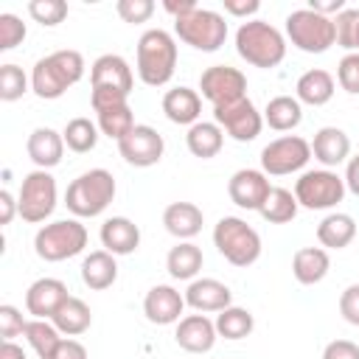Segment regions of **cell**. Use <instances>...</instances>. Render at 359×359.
Here are the masks:
<instances>
[{"instance_id":"6da1fadb","label":"cell","mask_w":359,"mask_h":359,"mask_svg":"<svg viewBox=\"0 0 359 359\" xmlns=\"http://www.w3.org/2000/svg\"><path fill=\"white\" fill-rule=\"evenodd\" d=\"M84 76V56L79 50H53L31 67V90L42 101H56L62 98L73 84H79Z\"/></svg>"},{"instance_id":"7a4b0ae2","label":"cell","mask_w":359,"mask_h":359,"mask_svg":"<svg viewBox=\"0 0 359 359\" xmlns=\"http://www.w3.org/2000/svg\"><path fill=\"white\" fill-rule=\"evenodd\" d=\"M135 67L143 84L163 87L177 70V39L163 28H149L137 39Z\"/></svg>"},{"instance_id":"3957f363","label":"cell","mask_w":359,"mask_h":359,"mask_svg":"<svg viewBox=\"0 0 359 359\" xmlns=\"http://www.w3.org/2000/svg\"><path fill=\"white\" fill-rule=\"evenodd\" d=\"M236 53L252 67L272 70L286 59V36L264 20H247L236 31Z\"/></svg>"},{"instance_id":"277c9868","label":"cell","mask_w":359,"mask_h":359,"mask_svg":"<svg viewBox=\"0 0 359 359\" xmlns=\"http://www.w3.org/2000/svg\"><path fill=\"white\" fill-rule=\"evenodd\" d=\"M115 191H118L115 177L107 168H90L67 185L65 205L76 219H93V216H101L112 205Z\"/></svg>"},{"instance_id":"5b68a950","label":"cell","mask_w":359,"mask_h":359,"mask_svg":"<svg viewBox=\"0 0 359 359\" xmlns=\"http://www.w3.org/2000/svg\"><path fill=\"white\" fill-rule=\"evenodd\" d=\"M213 247L233 266H252L261 258V236L238 216H222L213 227Z\"/></svg>"},{"instance_id":"8992f818","label":"cell","mask_w":359,"mask_h":359,"mask_svg":"<svg viewBox=\"0 0 359 359\" xmlns=\"http://www.w3.org/2000/svg\"><path fill=\"white\" fill-rule=\"evenodd\" d=\"M87 238H90L87 227L79 219H56L36 230L34 252L48 264H59V261H67V258L84 252Z\"/></svg>"},{"instance_id":"52a82bcc","label":"cell","mask_w":359,"mask_h":359,"mask_svg":"<svg viewBox=\"0 0 359 359\" xmlns=\"http://www.w3.org/2000/svg\"><path fill=\"white\" fill-rule=\"evenodd\" d=\"M174 34H177L180 42L191 45L194 50L213 53L227 39V20H224V14L199 6L196 11L174 20Z\"/></svg>"},{"instance_id":"ba28073f","label":"cell","mask_w":359,"mask_h":359,"mask_svg":"<svg viewBox=\"0 0 359 359\" xmlns=\"http://www.w3.org/2000/svg\"><path fill=\"white\" fill-rule=\"evenodd\" d=\"M286 39L303 53H325L337 45L334 17H323L311 8H294L286 17Z\"/></svg>"},{"instance_id":"9c48e42d","label":"cell","mask_w":359,"mask_h":359,"mask_svg":"<svg viewBox=\"0 0 359 359\" xmlns=\"http://www.w3.org/2000/svg\"><path fill=\"white\" fill-rule=\"evenodd\" d=\"M345 194V180L334 168H309L294 180V199L306 210H331Z\"/></svg>"},{"instance_id":"30bf717a","label":"cell","mask_w":359,"mask_h":359,"mask_svg":"<svg viewBox=\"0 0 359 359\" xmlns=\"http://www.w3.org/2000/svg\"><path fill=\"white\" fill-rule=\"evenodd\" d=\"M56 199H59V191H56V180H53L50 171L34 168L22 177V185H20V194H17L22 222L39 224V222L50 219V213L56 210Z\"/></svg>"},{"instance_id":"8fae6325","label":"cell","mask_w":359,"mask_h":359,"mask_svg":"<svg viewBox=\"0 0 359 359\" xmlns=\"http://www.w3.org/2000/svg\"><path fill=\"white\" fill-rule=\"evenodd\" d=\"M311 160V143L300 135H283L261 149V171L266 177H286L306 168Z\"/></svg>"},{"instance_id":"7c38bea8","label":"cell","mask_w":359,"mask_h":359,"mask_svg":"<svg viewBox=\"0 0 359 359\" xmlns=\"http://www.w3.org/2000/svg\"><path fill=\"white\" fill-rule=\"evenodd\" d=\"M199 90L202 98H208L213 107H224L238 98H247V76L230 65H210L199 76Z\"/></svg>"},{"instance_id":"4fadbf2b","label":"cell","mask_w":359,"mask_h":359,"mask_svg":"<svg viewBox=\"0 0 359 359\" xmlns=\"http://www.w3.org/2000/svg\"><path fill=\"white\" fill-rule=\"evenodd\" d=\"M213 121L222 126L224 135H230L238 143H250L264 129V112L255 109L250 98H238L224 107H213Z\"/></svg>"},{"instance_id":"5bb4252c","label":"cell","mask_w":359,"mask_h":359,"mask_svg":"<svg viewBox=\"0 0 359 359\" xmlns=\"http://www.w3.org/2000/svg\"><path fill=\"white\" fill-rule=\"evenodd\" d=\"M163 151H165V140L149 123H137L123 140H118V154L129 165H135V168H151V165H157L163 160Z\"/></svg>"},{"instance_id":"9a60e30c","label":"cell","mask_w":359,"mask_h":359,"mask_svg":"<svg viewBox=\"0 0 359 359\" xmlns=\"http://www.w3.org/2000/svg\"><path fill=\"white\" fill-rule=\"evenodd\" d=\"M269 191H272L269 177L261 168H238L227 180V196L241 210H261Z\"/></svg>"},{"instance_id":"2e32d148","label":"cell","mask_w":359,"mask_h":359,"mask_svg":"<svg viewBox=\"0 0 359 359\" xmlns=\"http://www.w3.org/2000/svg\"><path fill=\"white\" fill-rule=\"evenodd\" d=\"M185 294L168 283H157L146 292L143 297V314L149 323L154 325H174L182 320V311H185Z\"/></svg>"},{"instance_id":"e0dca14e","label":"cell","mask_w":359,"mask_h":359,"mask_svg":"<svg viewBox=\"0 0 359 359\" xmlns=\"http://www.w3.org/2000/svg\"><path fill=\"white\" fill-rule=\"evenodd\" d=\"M135 76L132 67L123 56L118 53H104L93 62L90 67V90H118V93H132Z\"/></svg>"},{"instance_id":"ac0fdd59","label":"cell","mask_w":359,"mask_h":359,"mask_svg":"<svg viewBox=\"0 0 359 359\" xmlns=\"http://www.w3.org/2000/svg\"><path fill=\"white\" fill-rule=\"evenodd\" d=\"M67 286L59 278H39L28 286L25 292V311L34 320H50L56 314V309L67 300Z\"/></svg>"},{"instance_id":"d6986e66","label":"cell","mask_w":359,"mask_h":359,"mask_svg":"<svg viewBox=\"0 0 359 359\" xmlns=\"http://www.w3.org/2000/svg\"><path fill=\"white\" fill-rule=\"evenodd\" d=\"M185 303L199 314H210V311L219 314L227 306H233V292L227 283L216 278H196L185 289Z\"/></svg>"},{"instance_id":"ffe728a7","label":"cell","mask_w":359,"mask_h":359,"mask_svg":"<svg viewBox=\"0 0 359 359\" xmlns=\"http://www.w3.org/2000/svg\"><path fill=\"white\" fill-rule=\"evenodd\" d=\"M174 339L182 351L188 353H208L219 334H216V323L205 314H185L180 323H177V331H174Z\"/></svg>"},{"instance_id":"44dd1931","label":"cell","mask_w":359,"mask_h":359,"mask_svg":"<svg viewBox=\"0 0 359 359\" xmlns=\"http://www.w3.org/2000/svg\"><path fill=\"white\" fill-rule=\"evenodd\" d=\"M311 157L323 168H337V165L351 160V137L339 126H323V129L314 132Z\"/></svg>"},{"instance_id":"7402d4cb","label":"cell","mask_w":359,"mask_h":359,"mask_svg":"<svg viewBox=\"0 0 359 359\" xmlns=\"http://www.w3.org/2000/svg\"><path fill=\"white\" fill-rule=\"evenodd\" d=\"M25 151L36 168L50 171L65 157V137H62V132H56L50 126H36L25 140Z\"/></svg>"},{"instance_id":"603a6c76","label":"cell","mask_w":359,"mask_h":359,"mask_svg":"<svg viewBox=\"0 0 359 359\" xmlns=\"http://www.w3.org/2000/svg\"><path fill=\"white\" fill-rule=\"evenodd\" d=\"M101 247L112 255H132L140 247V227L126 216H109L98 230Z\"/></svg>"},{"instance_id":"cb8c5ba5","label":"cell","mask_w":359,"mask_h":359,"mask_svg":"<svg viewBox=\"0 0 359 359\" xmlns=\"http://www.w3.org/2000/svg\"><path fill=\"white\" fill-rule=\"evenodd\" d=\"M163 224L165 230L180 238V241H191L194 236L202 233V224H205V213L199 205L194 202H171L165 210H163Z\"/></svg>"},{"instance_id":"d4e9b609","label":"cell","mask_w":359,"mask_h":359,"mask_svg":"<svg viewBox=\"0 0 359 359\" xmlns=\"http://www.w3.org/2000/svg\"><path fill=\"white\" fill-rule=\"evenodd\" d=\"M334 93H337V79H334L328 70H323V67L306 70V73L297 79V84H294V98H297L300 104H309V107H323V104H328V101L334 98Z\"/></svg>"},{"instance_id":"484cf974","label":"cell","mask_w":359,"mask_h":359,"mask_svg":"<svg viewBox=\"0 0 359 359\" xmlns=\"http://www.w3.org/2000/svg\"><path fill=\"white\" fill-rule=\"evenodd\" d=\"M163 112L171 123L194 126L202 115V95L191 87H174L163 95Z\"/></svg>"},{"instance_id":"4316f807","label":"cell","mask_w":359,"mask_h":359,"mask_svg":"<svg viewBox=\"0 0 359 359\" xmlns=\"http://www.w3.org/2000/svg\"><path fill=\"white\" fill-rule=\"evenodd\" d=\"M328 269H331V258H328V250L323 247H300L292 255V275L303 286L320 283L328 275Z\"/></svg>"},{"instance_id":"83f0119b","label":"cell","mask_w":359,"mask_h":359,"mask_svg":"<svg viewBox=\"0 0 359 359\" xmlns=\"http://www.w3.org/2000/svg\"><path fill=\"white\" fill-rule=\"evenodd\" d=\"M81 280L93 292L109 289L118 280V261H115V255L107 252V250H93L90 255H84V261H81Z\"/></svg>"},{"instance_id":"f1b7e54d","label":"cell","mask_w":359,"mask_h":359,"mask_svg":"<svg viewBox=\"0 0 359 359\" xmlns=\"http://www.w3.org/2000/svg\"><path fill=\"white\" fill-rule=\"evenodd\" d=\"M353 238H356V222L351 213L334 210L317 224V241L323 250H345Z\"/></svg>"},{"instance_id":"f546056e","label":"cell","mask_w":359,"mask_h":359,"mask_svg":"<svg viewBox=\"0 0 359 359\" xmlns=\"http://www.w3.org/2000/svg\"><path fill=\"white\" fill-rule=\"evenodd\" d=\"M205 255L194 241H177V247L168 250L165 255V269L174 280H196V275L202 272Z\"/></svg>"},{"instance_id":"4dcf8cb0","label":"cell","mask_w":359,"mask_h":359,"mask_svg":"<svg viewBox=\"0 0 359 359\" xmlns=\"http://www.w3.org/2000/svg\"><path fill=\"white\" fill-rule=\"evenodd\" d=\"M185 146L194 157L199 160H210L222 151L224 146V132L216 121H196L194 126H188V135H185Z\"/></svg>"},{"instance_id":"1f68e13d","label":"cell","mask_w":359,"mask_h":359,"mask_svg":"<svg viewBox=\"0 0 359 359\" xmlns=\"http://www.w3.org/2000/svg\"><path fill=\"white\" fill-rule=\"evenodd\" d=\"M303 121V104L294 95H275L264 107V123L275 132H292Z\"/></svg>"},{"instance_id":"d6a6232c","label":"cell","mask_w":359,"mask_h":359,"mask_svg":"<svg viewBox=\"0 0 359 359\" xmlns=\"http://www.w3.org/2000/svg\"><path fill=\"white\" fill-rule=\"evenodd\" d=\"M50 323L62 331V337H79V334H84L87 328H90V323H93V311H90V306L81 300V297H67L59 309H56V314L50 317Z\"/></svg>"},{"instance_id":"836d02e7","label":"cell","mask_w":359,"mask_h":359,"mask_svg":"<svg viewBox=\"0 0 359 359\" xmlns=\"http://www.w3.org/2000/svg\"><path fill=\"white\" fill-rule=\"evenodd\" d=\"M213 323H216V334L224 337V339H230V342L250 337L252 328H255L252 311H250V309H241V306H227L224 311L216 314Z\"/></svg>"},{"instance_id":"e575fe53","label":"cell","mask_w":359,"mask_h":359,"mask_svg":"<svg viewBox=\"0 0 359 359\" xmlns=\"http://www.w3.org/2000/svg\"><path fill=\"white\" fill-rule=\"evenodd\" d=\"M22 337L28 339V345L34 348V353H36L39 359H50L53 351L59 348V342L65 339L62 331H59L50 320H28Z\"/></svg>"},{"instance_id":"d590c367","label":"cell","mask_w":359,"mask_h":359,"mask_svg":"<svg viewBox=\"0 0 359 359\" xmlns=\"http://www.w3.org/2000/svg\"><path fill=\"white\" fill-rule=\"evenodd\" d=\"M297 199H294V191H289V188H275L272 185V191H269V196H266V202L261 205V219L264 222H269V224H286V222H292L294 216H297Z\"/></svg>"},{"instance_id":"8d00e7d4","label":"cell","mask_w":359,"mask_h":359,"mask_svg":"<svg viewBox=\"0 0 359 359\" xmlns=\"http://www.w3.org/2000/svg\"><path fill=\"white\" fill-rule=\"evenodd\" d=\"M98 115V132L101 135H107V137H112L115 143L118 140H123L137 123H135V115H132V107L129 104H118V107H107V109H101V112H95Z\"/></svg>"},{"instance_id":"74e56055","label":"cell","mask_w":359,"mask_h":359,"mask_svg":"<svg viewBox=\"0 0 359 359\" xmlns=\"http://www.w3.org/2000/svg\"><path fill=\"white\" fill-rule=\"evenodd\" d=\"M62 137H65V146L70 151L87 154L98 143V123H93L90 118H70L62 129Z\"/></svg>"},{"instance_id":"f35d334b","label":"cell","mask_w":359,"mask_h":359,"mask_svg":"<svg viewBox=\"0 0 359 359\" xmlns=\"http://www.w3.org/2000/svg\"><path fill=\"white\" fill-rule=\"evenodd\" d=\"M31 90V76L20 65H0V101H17Z\"/></svg>"},{"instance_id":"ab89813d","label":"cell","mask_w":359,"mask_h":359,"mask_svg":"<svg viewBox=\"0 0 359 359\" xmlns=\"http://www.w3.org/2000/svg\"><path fill=\"white\" fill-rule=\"evenodd\" d=\"M28 14L34 22H39L42 28H53L59 22H65L67 17V3L65 0H31L28 3Z\"/></svg>"},{"instance_id":"60d3db41","label":"cell","mask_w":359,"mask_h":359,"mask_svg":"<svg viewBox=\"0 0 359 359\" xmlns=\"http://www.w3.org/2000/svg\"><path fill=\"white\" fill-rule=\"evenodd\" d=\"M334 28H337V45L345 48L348 53H353L356 45V31H359V8H345L334 17Z\"/></svg>"},{"instance_id":"b9f144b4","label":"cell","mask_w":359,"mask_h":359,"mask_svg":"<svg viewBox=\"0 0 359 359\" xmlns=\"http://www.w3.org/2000/svg\"><path fill=\"white\" fill-rule=\"evenodd\" d=\"M28 28L17 14H0V50H11L25 39Z\"/></svg>"},{"instance_id":"7bdbcfd3","label":"cell","mask_w":359,"mask_h":359,"mask_svg":"<svg viewBox=\"0 0 359 359\" xmlns=\"http://www.w3.org/2000/svg\"><path fill=\"white\" fill-rule=\"evenodd\" d=\"M337 84L348 95H359V53H345L337 65Z\"/></svg>"},{"instance_id":"ee69618b","label":"cell","mask_w":359,"mask_h":359,"mask_svg":"<svg viewBox=\"0 0 359 359\" xmlns=\"http://www.w3.org/2000/svg\"><path fill=\"white\" fill-rule=\"evenodd\" d=\"M115 11H118V17L123 22L140 25V22H146L154 14V3L151 0H118L115 3Z\"/></svg>"},{"instance_id":"f6af8a7d","label":"cell","mask_w":359,"mask_h":359,"mask_svg":"<svg viewBox=\"0 0 359 359\" xmlns=\"http://www.w3.org/2000/svg\"><path fill=\"white\" fill-rule=\"evenodd\" d=\"M25 323L28 320L22 317V311L17 306H11V303L0 306V337H3V342H11L14 337H20L25 331Z\"/></svg>"},{"instance_id":"bcb514c9","label":"cell","mask_w":359,"mask_h":359,"mask_svg":"<svg viewBox=\"0 0 359 359\" xmlns=\"http://www.w3.org/2000/svg\"><path fill=\"white\" fill-rule=\"evenodd\" d=\"M339 314L345 323L359 328V283H351L339 294Z\"/></svg>"},{"instance_id":"7dc6e473","label":"cell","mask_w":359,"mask_h":359,"mask_svg":"<svg viewBox=\"0 0 359 359\" xmlns=\"http://www.w3.org/2000/svg\"><path fill=\"white\" fill-rule=\"evenodd\" d=\"M323 359H359V345L351 339H334L325 345Z\"/></svg>"},{"instance_id":"c3c4849f","label":"cell","mask_w":359,"mask_h":359,"mask_svg":"<svg viewBox=\"0 0 359 359\" xmlns=\"http://www.w3.org/2000/svg\"><path fill=\"white\" fill-rule=\"evenodd\" d=\"M258 8H261L258 0H224V14L241 17L244 22H247L252 14H258Z\"/></svg>"},{"instance_id":"681fc988","label":"cell","mask_w":359,"mask_h":359,"mask_svg":"<svg viewBox=\"0 0 359 359\" xmlns=\"http://www.w3.org/2000/svg\"><path fill=\"white\" fill-rule=\"evenodd\" d=\"M50 359H87V348H84L79 339L65 337V339L59 342V348L53 351V356H50Z\"/></svg>"},{"instance_id":"f907efd6","label":"cell","mask_w":359,"mask_h":359,"mask_svg":"<svg viewBox=\"0 0 359 359\" xmlns=\"http://www.w3.org/2000/svg\"><path fill=\"white\" fill-rule=\"evenodd\" d=\"M20 216V205L11 196V191H0V224H11V219Z\"/></svg>"},{"instance_id":"816d5d0a","label":"cell","mask_w":359,"mask_h":359,"mask_svg":"<svg viewBox=\"0 0 359 359\" xmlns=\"http://www.w3.org/2000/svg\"><path fill=\"white\" fill-rule=\"evenodd\" d=\"M306 8H311V11H317V14H323V17H337L339 11H345L348 6L342 3V0H309V6Z\"/></svg>"},{"instance_id":"f5cc1de1","label":"cell","mask_w":359,"mask_h":359,"mask_svg":"<svg viewBox=\"0 0 359 359\" xmlns=\"http://www.w3.org/2000/svg\"><path fill=\"white\" fill-rule=\"evenodd\" d=\"M345 188L353 194V196H359V154H353L348 163H345Z\"/></svg>"},{"instance_id":"db71d44e","label":"cell","mask_w":359,"mask_h":359,"mask_svg":"<svg viewBox=\"0 0 359 359\" xmlns=\"http://www.w3.org/2000/svg\"><path fill=\"white\" fill-rule=\"evenodd\" d=\"M163 8H165L174 20H180V17L191 14V11H196L199 6H196V0H165V3H163Z\"/></svg>"},{"instance_id":"11a10c76","label":"cell","mask_w":359,"mask_h":359,"mask_svg":"<svg viewBox=\"0 0 359 359\" xmlns=\"http://www.w3.org/2000/svg\"><path fill=\"white\" fill-rule=\"evenodd\" d=\"M0 359H28V356H25L22 345H17V342L11 339V342H3V345H0Z\"/></svg>"},{"instance_id":"9f6ffc18","label":"cell","mask_w":359,"mask_h":359,"mask_svg":"<svg viewBox=\"0 0 359 359\" xmlns=\"http://www.w3.org/2000/svg\"><path fill=\"white\" fill-rule=\"evenodd\" d=\"M353 53H359V31H356V45H353Z\"/></svg>"}]
</instances>
